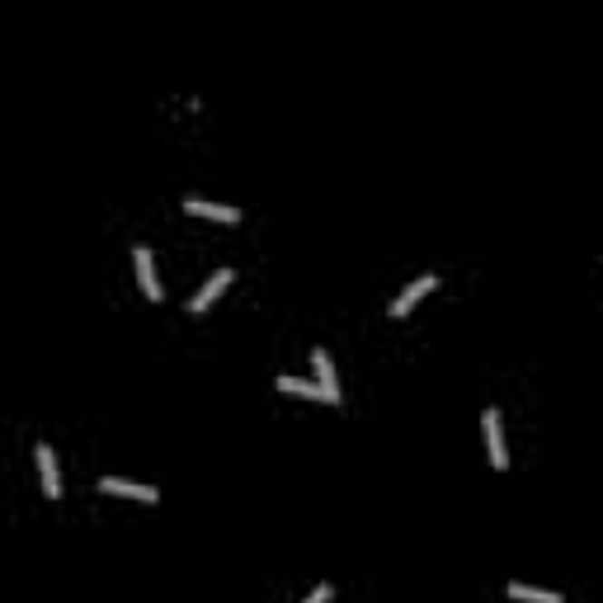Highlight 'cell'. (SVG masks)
Segmentation results:
<instances>
[{"mask_svg":"<svg viewBox=\"0 0 603 603\" xmlns=\"http://www.w3.org/2000/svg\"><path fill=\"white\" fill-rule=\"evenodd\" d=\"M481 429H486V452H491V467L504 472L510 467V452H504V429H500V410L486 405L481 410Z\"/></svg>","mask_w":603,"mask_h":603,"instance_id":"6da1fadb","label":"cell"},{"mask_svg":"<svg viewBox=\"0 0 603 603\" xmlns=\"http://www.w3.org/2000/svg\"><path fill=\"white\" fill-rule=\"evenodd\" d=\"M311 368H316V392H321V401H326V405H340L345 392H340V377H335V364H330L326 349L311 354Z\"/></svg>","mask_w":603,"mask_h":603,"instance_id":"7a4b0ae2","label":"cell"},{"mask_svg":"<svg viewBox=\"0 0 603 603\" xmlns=\"http://www.w3.org/2000/svg\"><path fill=\"white\" fill-rule=\"evenodd\" d=\"M34 457H38L43 495H47V500H62V467H57V452H53V443H38V448H34Z\"/></svg>","mask_w":603,"mask_h":603,"instance_id":"3957f363","label":"cell"},{"mask_svg":"<svg viewBox=\"0 0 603 603\" xmlns=\"http://www.w3.org/2000/svg\"><path fill=\"white\" fill-rule=\"evenodd\" d=\"M132 264H137V283H141V293H147V302H160V278H156V259H151V246H137L132 250Z\"/></svg>","mask_w":603,"mask_h":603,"instance_id":"277c9868","label":"cell"},{"mask_svg":"<svg viewBox=\"0 0 603 603\" xmlns=\"http://www.w3.org/2000/svg\"><path fill=\"white\" fill-rule=\"evenodd\" d=\"M433 287H439V278H433V274H420L410 287H401V297L392 302V316H396V321H401V316H410V311H415V302H420V297H429Z\"/></svg>","mask_w":603,"mask_h":603,"instance_id":"5b68a950","label":"cell"},{"mask_svg":"<svg viewBox=\"0 0 603 603\" xmlns=\"http://www.w3.org/2000/svg\"><path fill=\"white\" fill-rule=\"evenodd\" d=\"M100 491H104V495H123V500H141V504H156V500H160L156 486H137V481H123V476H104Z\"/></svg>","mask_w":603,"mask_h":603,"instance_id":"8992f818","label":"cell"},{"mask_svg":"<svg viewBox=\"0 0 603 603\" xmlns=\"http://www.w3.org/2000/svg\"><path fill=\"white\" fill-rule=\"evenodd\" d=\"M227 283H231V269H217V274H212V278H208V283L199 287V293L189 297V311H194V316H203V311H208V306H212L217 297L227 293Z\"/></svg>","mask_w":603,"mask_h":603,"instance_id":"52a82bcc","label":"cell"},{"mask_svg":"<svg viewBox=\"0 0 603 603\" xmlns=\"http://www.w3.org/2000/svg\"><path fill=\"white\" fill-rule=\"evenodd\" d=\"M184 212L208 217V222H227V227L240 222V208H231V203H208V199H184Z\"/></svg>","mask_w":603,"mask_h":603,"instance_id":"ba28073f","label":"cell"},{"mask_svg":"<svg viewBox=\"0 0 603 603\" xmlns=\"http://www.w3.org/2000/svg\"><path fill=\"white\" fill-rule=\"evenodd\" d=\"M510 598H519V603H566L557 589H538V585H523V580L510 585Z\"/></svg>","mask_w":603,"mask_h":603,"instance_id":"9c48e42d","label":"cell"},{"mask_svg":"<svg viewBox=\"0 0 603 603\" xmlns=\"http://www.w3.org/2000/svg\"><path fill=\"white\" fill-rule=\"evenodd\" d=\"M278 392H293V396H321L316 382H302V377H278Z\"/></svg>","mask_w":603,"mask_h":603,"instance_id":"30bf717a","label":"cell"},{"mask_svg":"<svg viewBox=\"0 0 603 603\" xmlns=\"http://www.w3.org/2000/svg\"><path fill=\"white\" fill-rule=\"evenodd\" d=\"M330 594H335L330 585H316V589H311V594H306L302 603H330Z\"/></svg>","mask_w":603,"mask_h":603,"instance_id":"8fae6325","label":"cell"}]
</instances>
